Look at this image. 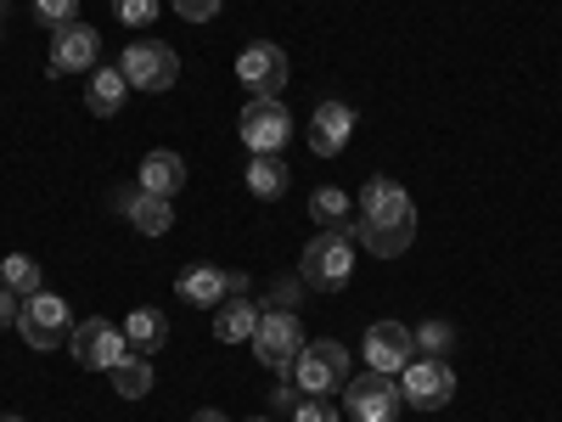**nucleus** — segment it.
Returning a JSON list of instances; mask_svg holds the SVG:
<instances>
[{"label":"nucleus","instance_id":"obj_4","mask_svg":"<svg viewBox=\"0 0 562 422\" xmlns=\"http://www.w3.org/2000/svg\"><path fill=\"white\" fill-rule=\"evenodd\" d=\"M293 384H299V395H344V384H349V349L338 338L304 344L299 360H293Z\"/></svg>","mask_w":562,"mask_h":422},{"label":"nucleus","instance_id":"obj_10","mask_svg":"<svg viewBox=\"0 0 562 422\" xmlns=\"http://www.w3.org/2000/svg\"><path fill=\"white\" fill-rule=\"evenodd\" d=\"M68 349H74V360H79L85 371H113L124 355H135V349H130V338H124V326H113V321H102V315L74 321Z\"/></svg>","mask_w":562,"mask_h":422},{"label":"nucleus","instance_id":"obj_34","mask_svg":"<svg viewBox=\"0 0 562 422\" xmlns=\"http://www.w3.org/2000/svg\"><path fill=\"white\" fill-rule=\"evenodd\" d=\"M192 422H231V417H225V411H214V406H209V411H198V417H192Z\"/></svg>","mask_w":562,"mask_h":422},{"label":"nucleus","instance_id":"obj_9","mask_svg":"<svg viewBox=\"0 0 562 422\" xmlns=\"http://www.w3.org/2000/svg\"><path fill=\"white\" fill-rule=\"evenodd\" d=\"M237 135H243L248 153H281V147H288V135H293L288 102H281V97H248V108L237 119Z\"/></svg>","mask_w":562,"mask_h":422},{"label":"nucleus","instance_id":"obj_22","mask_svg":"<svg viewBox=\"0 0 562 422\" xmlns=\"http://www.w3.org/2000/svg\"><path fill=\"white\" fill-rule=\"evenodd\" d=\"M248 192L265 198V203L288 192V164H281V153H254L248 158Z\"/></svg>","mask_w":562,"mask_h":422},{"label":"nucleus","instance_id":"obj_2","mask_svg":"<svg viewBox=\"0 0 562 422\" xmlns=\"http://www.w3.org/2000/svg\"><path fill=\"white\" fill-rule=\"evenodd\" d=\"M349 276H355V237H344V231H315L299 254V281L315 293H338V288H349Z\"/></svg>","mask_w":562,"mask_h":422},{"label":"nucleus","instance_id":"obj_12","mask_svg":"<svg viewBox=\"0 0 562 422\" xmlns=\"http://www.w3.org/2000/svg\"><path fill=\"white\" fill-rule=\"evenodd\" d=\"M360 349H366V366H371V371L400 378V371L411 366V355H416V338H411L405 321H371L366 338H360Z\"/></svg>","mask_w":562,"mask_h":422},{"label":"nucleus","instance_id":"obj_32","mask_svg":"<svg viewBox=\"0 0 562 422\" xmlns=\"http://www.w3.org/2000/svg\"><path fill=\"white\" fill-rule=\"evenodd\" d=\"M135 198H140V186H119V192H113V209H119V214H130V203H135Z\"/></svg>","mask_w":562,"mask_h":422},{"label":"nucleus","instance_id":"obj_30","mask_svg":"<svg viewBox=\"0 0 562 422\" xmlns=\"http://www.w3.org/2000/svg\"><path fill=\"white\" fill-rule=\"evenodd\" d=\"M304 395H299V384L293 378H276V389H270V411H293Z\"/></svg>","mask_w":562,"mask_h":422},{"label":"nucleus","instance_id":"obj_24","mask_svg":"<svg viewBox=\"0 0 562 422\" xmlns=\"http://www.w3.org/2000/svg\"><path fill=\"white\" fill-rule=\"evenodd\" d=\"M108 378H113V389H119L124 400H140V395H153V360H147V355H124Z\"/></svg>","mask_w":562,"mask_h":422},{"label":"nucleus","instance_id":"obj_18","mask_svg":"<svg viewBox=\"0 0 562 422\" xmlns=\"http://www.w3.org/2000/svg\"><path fill=\"white\" fill-rule=\"evenodd\" d=\"M259 304L254 299H225L214 304V338L220 344H254V326H259Z\"/></svg>","mask_w":562,"mask_h":422},{"label":"nucleus","instance_id":"obj_11","mask_svg":"<svg viewBox=\"0 0 562 422\" xmlns=\"http://www.w3.org/2000/svg\"><path fill=\"white\" fill-rule=\"evenodd\" d=\"M237 79L248 85V97H281L288 90V52L276 40H248L237 57Z\"/></svg>","mask_w":562,"mask_h":422},{"label":"nucleus","instance_id":"obj_7","mask_svg":"<svg viewBox=\"0 0 562 422\" xmlns=\"http://www.w3.org/2000/svg\"><path fill=\"white\" fill-rule=\"evenodd\" d=\"M344 411H349V422H400V411H405L400 378H383V371L366 366V378L344 384Z\"/></svg>","mask_w":562,"mask_h":422},{"label":"nucleus","instance_id":"obj_6","mask_svg":"<svg viewBox=\"0 0 562 422\" xmlns=\"http://www.w3.org/2000/svg\"><path fill=\"white\" fill-rule=\"evenodd\" d=\"M119 74L130 79V90H147V97H158V90H169L180 79V57L169 52L164 40H130L124 57H119Z\"/></svg>","mask_w":562,"mask_h":422},{"label":"nucleus","instance_id":"obj_26","mask_svg":"<svg viewBox=\"0 0 562 422\" xmlns=\"http://www.w3.org/2000/svg\"><path fill=\"white\" fill-rule=\"evenodd\" d=\"M113 18L124 29H153L158 23V0H113Z\"/></svg>","mask_w":562,"mask_h":422},{"label":"nucleus","instance_id":"obj_35","mask_svg":"<svg viewBox=\"0 0 562 422\" xmlns=\"http://www.w3.org/2000/svg\"><path fill=\"white\" fill-rule=\"evenodd\" d=\"M248 422H276V417H248Z\"/></svg>","mask_w":562,"mask_h":422},{"label":"nucleus","instance_id":"obj_19","mask_svg":"<svg viewBox=\"0 0 562 422\" xmlns=\"http://www.w3.org/2000/svg\"><path fill=\"white\" fill-rule=\"evenodd\" d=\"M124 338H130V349H135V355H147V360H153V349H164V344H169V315H164V310H153V304L130 310Z\"/></svg>","mask_w":562,"mask_h":422},{"label":"nucleus","instance_id":"obj_1","mask_svg":"<svg viewBox=\"0 0 562 422\" xmlns=\"http://www.w3.org/2000/svg\"><path fill=\"white\" fill-rule=\"evenodd\" d=\"M355 243L371 248L378 259H400L416 243V203L400 180L371 175L360 186V214H355Z\"/></svg>","mask_w":562,"mask_h":422},{"label":"nucleus","instance_id":"obj_13","mask_svg":"<svg viewBox=\"0 0 562 422\" xmlns=\"http://www.w3.org/2000/svg\"><path fill=\"white\" fill-rule=\"evenodd\" d=\"M97 52H102L97 29H85V23L52 29V74H90L97 68Z\"/></svg>","mask_w":562,"mask_h":422},{"label":"nucleus","instance_id":"obj_21","mask_svg":"<svg viewBox=\"0 0 562 422\" xmlns=\"http://www.w3.org/2000/svg\"><path fill=\"white\" fill-rule=\"evenodd\" d=\"M140 237H169L175 231V203L169 198H153V192H140L135 203H130V214H124Z\"/></svg>","mask_w":562,"mask_h":422},{"label":"nucleus","instance_id":"obj_20","mask_svg":"<svg viewBox=\"0 0 562 422\" xmlns=\"http://www.w3.org/2000/svg\"><path fill=\"white\" fill-rule=\"evenodd\" d=\"M310 220L321 231H344V237H355V203H349V192H338V186H321V192L310 198Z\"/></svg>","mask_w":562,"mask_h":422},{"label":"nucleus","instance_id":"obj_25","mask_svg":"<svg viewBox=\"0 0 562 422\" xmlns=\"http://www.w3.org/2000/svg\"><path fill=\"white\" fill-rule=\"evenodd\" d=\"M411 338H416V349H422V355H434V360H445V355L456 349V326L434 315V321H422V326H416Z\"/></svg>","mask_w":562,"mask_h":422},{"label":"nucleus","instance_id":"obj_37","mask_svg":"<svg viewBox=\"0 0 562 422\" xmlns=\"http://www.w3.org/2000/svg\"><path fill=\"white\" fill-rule=\"evenodd\" d=\"M0 7H7V0H0Z\"/></svg>","mask_w":562,"mask_h":422},{"label":"nucleus","instance_id":"obj_31","mask_svg":"<svg viewBox=\"0 0 562 422\" xmlns=\"http://www.w3.org/2000/svg\"><path fill=\"white\" fill-rule=\"evenodd\" d=\"M0 326H18V293L0 288Z\"/></svg>","mask_w":562,"mask_h":422},{"label":"nucleus","instance_id":"obj_8","mask_svg":"<svg viewBox=\"0 0 562 422\" xmlns=\"http://www.w3.org/2000/svg\"><path fill=\"white\" fill-rule=\"evenodd\" d=\"M400 395L416 411H445L456 400V366L434 355H411V366L400 371Z\"/></svg>","mask_w":562,"mask_h":422},{"label":"nucleus","instance_id":"obj_36","mask_svg":"<svg viewBox=\"0 0 562 422\" xmlns=\"http://www.w3.org/2000/svg\"><path fill=\"white\" fill-rule=\"evenodd\" d=\"M0 422H23V417H0Z\"/></svg>","mask_w":562,"mask_h":422},{"label":"nucleus","instance_id":"obj_23","mask_svg":"<svg viewBox=\"0 0 562 422\" xmlns=\"http://www.w3.org/2000/svg\"><path fill=\"white\" fill-rule=\"evenodd\" d=\"M0 288H12L18 299L40 293V288H45V270H40V259H29V254H7V259H0Z\"/></svg>","mask_w":562,"mask_h":422},{"label":"nucleus","instance_id":"obj_3","mask_svg":"<svg viewBox=\"0 0 562 422\" xmlns=\"http://www.w3.org/2000/svg\"><path fill=\"white\" fill-rule=\"evenodd\" d=\"M18 338L29 344V349H57V344H68L74 338V310H68V299H57V293H29L23 304H18Z\"/></svg>","mask_w":562,"mask_h":422},{"label":"nucleus","instance_id":"obj_28","mask_svg":"<svg viewBox=\"0 0 562 422\" xmlns=\"http://www.w3.org/2000/svg\"><path fill=\"white\" fill-rule=\"evenodd\" d=\"M293 422H338V411H333V400H326V395H304L293 406Z\"/></svg>","mask_w":562,"mask_h":422},{"label":"nucleus","instance_id":"obj_29","mask_svg":"<svg viewBox=\"0 0 562 422\" xmlns=\"http://www.w3.org/2000/svg\"><path fill=\"white\" fill-rule=\"evenodd\" d=\"M169 7H175L186 23H209V18H220V0H169Z\"/></svg>","mask_w":562,"mask_h":422},{"label":"nucleus","instance_id":"obj_17","mask_svg":"<svg viewBox=\"0 0 562 422\" xmlns=\"http://www.w3.org/2000/svg\"><path fill=\"white\" fill-rule=\"evenodd\" d=\"M124 97H130V79L119 68H90L85 74V108L97 119H113L124 108Z\"/></svg>","mask_w":562,"mask_h":422},{"label":"nucleus","instance_id":"obj_33","mask_svg":"<svg viewBox=\"0 0 562 422\" xmlns=\"http://www.w3.org/2000/svg\"><path fill=\"white\" fill-rule=\"evenodd\" d=\"M299 299V288H293V281H276V293H270V304H293Z\"/></svg>","mask_w":562,"mask_h":422},{"label":"nucleus","instance_id":"obj_14","mask_svg":"<svg viewBox=\"0 0 562 422\" xmlns=\"http://www.w3.org/2000/svg\"><path fill=\"white\" fill-rule=\"evenodd\" d=\"M355 135V108L349 102H321L310 113V153L315 158H338Z\"/></svg>","mask_w":562,"mask_h":422},{"label":"nucleus","instance_id":"obj_27","mask_svg":"<svg viewBox=\"0 0 562 422\" xmlns=\"http://www.w3.org/2000/svg\"><path fill=\"white\" fill-rule=\"evenodd\" d=\"M34 18L45 29H63V23H79V0H34Z\"/></svg>","mask_w":562,"mask_h":422},{"label":"nucleus","instance_id":"obj_5","mask_svg":"<svg viewBox=\"0 0 562 422\" xmlns=\"http://www.w3.org/2000/svg\"><path fill=\"white\" fill-rule=\"evenodd\" d=\"M304 344L310 338H304V326H299L293 310H265L259 326H254V355H259V366L276 371V378H293V360H299Z\"/></svg>","mask_w":562,"mask_h":422},{"label":"nucleus","instance_id":"obj_15","mask_svg":"<svg viewBox=\"0 0 562 422\" xmlns=\"http://www.w3.org/2000/svg\"><path fill=\"white\" fill-rule=\"evenodd\" d=\"M186 180H192V175H186V158H180V153H169V147L147 153V158H140V169H135V186H140V192L169 198V203L186 192Z\"/></svg>","mask_w":562,"mask_h":422},{"label":"nucleus","instance_id":"obj_16","mask_svg":"<svg viewBox=\"0 0 562 422\" xmlns=\"http://www.w3.org/2000/svg\"><path fill=\"white\" fill-rule=\"evenodd\" d=\"M175 293L186 304H198V310H214V304L231 299V270H220V265H186L175 276Z\"/></svg>","mask_w":562,"mask_h":422}]
</instances>
